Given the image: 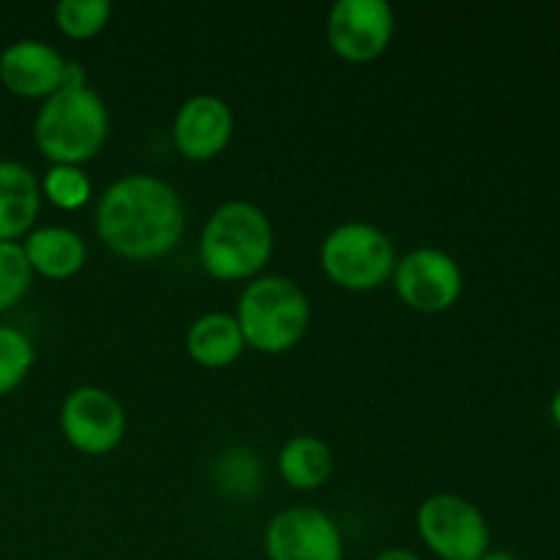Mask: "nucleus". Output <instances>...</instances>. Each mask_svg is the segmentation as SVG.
<instances>
[{"label":"nucleus","instance_id":"aec40b11","mask_svg":"<svg viewBox=\"0 0 560 560\" xmlns=\"http://www.w3.org/2000/svg\"><path fill=\"white\" fill-rule=\"evenodd\" d=\"M42 195L49 197V202H55L63 211H74L82 208L91 197V180L82 173L80 167H71V164H55L42 180Z\"/></svg>","mask_w":560,"mask_h":560},{"label":"nucleus","instance_id":"4be33fe9","mask_svg":"<svg viewBox=\"0 0 560 560\" xmlns=\"http://www.w3.org/2000/svg\"><path fill=\"white\" fill-rule=\"evenodd\" d=\"M550 416H552V421H556V427L560 430V386H558V392L552 394V402H550Z\"/></svg>","mask_w":560,"mask_h":560},{"label":"nucleus","instance_id":"4468645a","mask_svg":"<svg viewBox=\"0 0 560 560\" xmlns=\"http://www.w3.org/2000/svg\"><path fill=\"white\" fill-rule=\"evenodd\" d=\"M25 257L36 273L47 279H69L85 266V244L69 228L33 230L25 241Z\"/></svg>","mask_w":560,"mask_h":560},{"label":"nucleus","instance_id":"6e6552de","mask_svg":"<svg viewBox=\"0 0 560 560\" xmlns=\"http://www.w3.org/2000/svg\"><path fill=\"white\" fill-rule=\"evenodd\" d=\"M326 36L339 58L350 63H370L392 44V5L383 0H339L328 11Z\"/></svg>","mask_w":560,"mask_h":560},{"label":"nucleus","instance_id":"9d476101","mask_svg":"<svg viewBox=\"0 0 560 560\" xmlns=\"http://www.w3.org/2000/svg\"><path fill=\"white\" fill-rule=\"evenodd\" d=\"M60 430L82 454H107L126 432V413L118 399L96 386H80L60 408Z\"/></svg>","mask_w":560,"mask_h":560},{"label":"nucleus","instance_id":"20e7f679","mask_svg":"<svg viewBox=\"0 0 560 560\" xmlns=\"http://www.w3.org/2000/svg\"><path fill=\"white\" fill-rule=\"evenodd\" d=\"M310 301L284 277H260L244 288L235 310L244 342L268 355L284 353L310 328Z\"/></svg>","mask_w":560,"mask_h":560},{"label":"nucleus","instance_id":"f03ea898","mask_svg":"<svg viewBox=\"0 0 560 560\" xmlns=\"http://www.w3.org/2000/svg\"><path fill=\"white\" fill-rule=\"evenodd\" d=\"M271 222L255 202H224L202 228L200 262L213 279H222V282L257 277L271 260Z\"/></svg>","mask_w":560,"mask_h":560},{"label":"nucleus","instance_id":"2eb2a0df","mask_svg":"<svg viewBox=\"0 0 560 560\" xmlns=\"http://www.w3.org/2000/svg\"><path fill=\"white\" fill-rule=\"evenodd\" d=\"M246 342L241 334L235 315L228 312H211L202 315L195 326L186 334V350L191 359L208 370H222L230 366L241 353H244Z\"/></svg>","mask_w":560,"mask_h":560},{"label":"nucleus","instance_id":"0eeeda50","mask_svg":"<svg viewBox=\"0 0 560 560\" xmlns=\"http://www.w3.org/2000/svg\"><path fill=\"white\" fill-rule=\"evenodd\" d=\"M394 288L397 295L416 312H435L452 310L463 295V271L459 262L448 252L421 246L405 255L394 266Z\"/></svg>","mask_w":560,"mask_h":560},{"label":"nucleus","instance_id":"f257e3e1","mask_svg":"<svg viewBox=\"0 0 560 560\" xmlns=\"http://www.w3.org/2000/svg\"><path fill=\"white\" fill-rule=\"evenodd\" d=\"M186 213L178 191L153 175L115 180L96 208V233L115 255L153 260L175 249L184 235Z\"/></svg>","mask_w":560,"mask_h":560},{"label":"nucleus","instance_id":"412c9836","mask_svg":"<svg viewBox=\"0 0 560 560\" xmlns=\"http://www.w3.org/2000/svg\"><path fill=\"white\" fill-rule=\"evenodd\" d=\"M375 560H421V558L416 556V552L402 550V547H394V550H383Z\"/></svg>","mask_w":560,"mask_h":560},{"label":"nucleus","instance_id":"7ed1b4c3","mask_svg":"<svg viewBox=\"0 0 560 560\" xmlns=\"http://www.w3.org/2000/svg\"><path fill=\"white\" fill-rule=\"evenodd\" d=\"M109 135V115L102 96L91 88H60L44 98L33 124L36 145L49 162L77 164L88 162L104 148Z\"/></svg>","mask_w":560,"mask_h":560},{"label":"nucleus","instance_id":"a211bd4d","mask_svg":"<svg viewBox=\"0 0 560 560\" xmlns=\"http://www.w3.org/2000/svg\"><path fill=\"white\" fill-rule=\"evenodd\" d=\"M36 350L31 339L11 326H0V397L14 392L31 372Z\"/></svg>","mask_w":560,"mask_h":560},{"label":"nucleus","instance_id":"f8f14e48","mask_svg":"<svg viewBox=\"0 0 560 560\" xmlns=\"http://www.w3.org/2000/svg\"><path fill=\"white\" fill-rule=\"evenodd\" d=\"M66 58L49 44L22 38L0 55V82L22 98H49L63 88Z\"/></svg>","mask_w":560,"mask_h":560},{"label":"nucleus","instance_id":"ddd939ff","mask_svg":"<svg viewBox=\"0 0 560 560\" xmlns=\"http://www.w3.org/2000/svg\"><path fill=\"white\" fill-rule=\"evenodd\" d=\"M42 208V186L20 162H0V244L33 228Z\"/></svg>","mask_w":560,"mask_h":560},{"label":"nucleus","instance_id":"1a4fd4ad","mask_svg":"<svg viewBox=\"0 0 560 560\" xmlns=\"http://www.w3.org/2000/svg\"><path fill=\"white\" fill-rule=\"evenodd\" d=\"M268 560H345L339 525L320 509H288L268 523Z\"/></svg>","mask_w":560,"mask_h":560},{"label":"nucleus","instance_id":"5701e85b","mask_svg":"<svg viewBox=\"0 0 560 560\" xmlns=\"http://www.w3.org/2000/svg\"><path fill=\"white\" fill-rule=\"evenodd\" d=\"M479 560H517V558H514L512 552H506V550H490L487 556H481Z\"/></svg>","mask_w":560,"mask_h":560},{"label":"nucleus","instance_id":"dca6fc26","mask_svg":"<svg viewBox=\"0 0 560 560\" xmlns=\"http://www.w3.org/2000/svg\"><path fill=\"white\" fill-rule=\"evenodd\" d=\"M334 470L331 448L312 435L290 438L279 452V474L293 490H317Z\"/></svg>","mask_w":560,"mask_h":560},{"label":"nucleus","instance_id":"f3484780","mask_svg":"<svg viewBox=\"0 0 560 560\" xmlns=\"http://www.w3.org/2000/svg\"><path fill=\"white\" fill-rule=\"evenodd\" d=\"M113 5L107 0H60L55 5V25L69 38H93L107 27Z\"/></svg>","mask_w":560,"mask_h":560},{"label":"nucleus","instance_id":"423d86ee","mask_svg":"<svg viewBox=\"0 0 560 560\" xmlns=\"http://www.w3.org/2000/svg\"><path fill=\"white\" fill-rule=\"evenodd\" d=\"M419 536L441 560H479L490 552V525L463 495L441 492L421 503Z\"/></svg>","mask_w":560,"mask_h":560},{"label":"nucleus","instance_id":"39448f33","mask_svg":"<svg viewBox=\"0 0 560 560\" xmlns=\"http://www.w3.org/2000/svg\"><path fill=\"white\" fill-rule=\"evenodd\" d=\"M320 266L339 288L375 290L388 282L397 255L383 230L364 222H348L331 230L323 241Z\"/></svg>","mask_w":560,"mask_h":560},{"label":"nucleus","instance_id":"9b49d317","mask_svg":"<svg viewBox=\"0 0 560 560\" xmlns=\"http://www.w3.org/2000/svg\"><path fill=\"white\" fill-rule=\"evenodd\" d=\"M235 118L228 102L219 96H191L189 102L180 104L173 124V140L180 156L191 162H208L219 156L233 140Z\"/></svg>","mask_w":560,"mask_h":560},{"label":"nucleus","instance_id":"6ab92c4d","mask_svg":"<svg viewBox=\"0 0 560 560\" xmlns=\"http://www.w3.org/2000/svg\"><path fill=\"white\" fill-rule=\"evenodd\" d=\"M33 268L27 262L25 249L16 241L0 244V312L11 310L25 299L31 290Z\"/></svg>","mask_w":560,"mask_h":560}]
</instances>
